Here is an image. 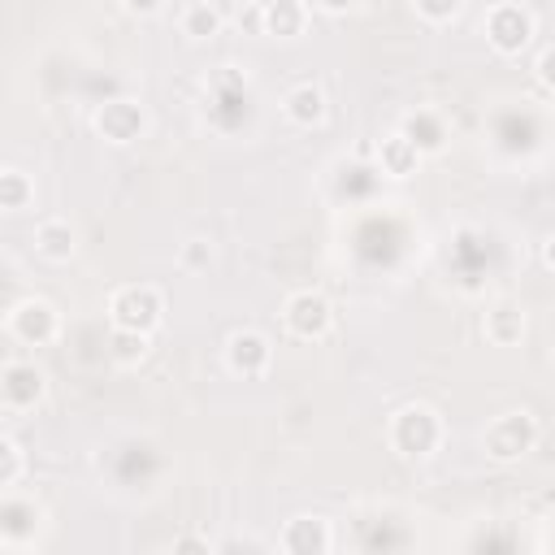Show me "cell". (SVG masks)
I'll return each mask as SVG.
<instances>
[{"mask_svg":"<svg viewBox=\"0 0 555 555\" xmlns=\"http://www.w3.org/2000/svg\"><path fill=\"white\" fill-rule=\"evenodd\" d=\"M438 442H442V421H438L434 408L408 403V408L395 412V421H390V447L399 455H429Z\"/></svg>","mask_w":555,"mask_h":555,"instance_id":"4","label":"cell"},{"mask_svg":"<svg viewBox=\"0 0 555 555\" xmlns=\"http://www.w3.org/2000/svg\"><path fill=\"white\" fill-rule=\"evenodd\" d=\"M282 551L286 555H325L330 551V525L321 516H291L282 525Z\"/></svg>","mask_w":555,"mask_h":555,"instance_id":"10","label":"cell"},{"mask_svg":"<svg viewBox=\"0 0 555 555\" xmlns=\"http://www.w3.org/2000/svg\"><path fill=\"white\" fill-rule=\"evenodd\" d=\"M282 113H286V121H291V126L312 130V126H321V121H325V91H321L317 82H299V87H291V91H286Z\"/></svg>","mask_w":555,"mask_h":555,"instance_id":"13","label":"cell"},{"mask_svg":"<svg viewBox=\"0 0 555 555\" xmlns=\"http://www.w3.org/2000/svg\"><path fill=\"white\" fill-rule=\"evenodd\" d=\"M225 9L221 4H204V0H191V4H182L178 9V30L186 35V39H212L221 26H225Z\"/></svg>","mask_w":555,"mask_h":555,"instance_id":"16","label":"cell"},{"mask_svg":"<svg viewBox=\"0 0 555 555\" xmlns=\"http://www.w3.org/2000/svg\"><path fill=\"white\" fill-rule=\"evenodd\" d=\"M304 22H308V4L278 0V4H264L260 35H282V39H295V35H304Z\"/></svg>","mask_w":555,"mask_h":555,"instance_id":"17","label":"cell"},{"mask_svg":"<svg viewBox=\"0 0 555 555\" xmlns=\"http://www.w3.org/2000/svg\"><path fill=\"white\" fill-rule=\"evenodd\" d=\"M282 321H286V330H291L295 338L317 343V338L330 334L334 308H330V299H325L321 291H295V295L286 299V308H282Z\"/></svg>","mask_w":555,"mask_h":555,"instance_id":"5","label":"cell"},{"mask_svg":"<svg viewBox=\"0 0 555 555\" xmlns=\"http://www.w3.org/2000/svg\"><path fill=\"white\" fill-rule=\"evenodd\" d=\"M147 117L134 100H108L100 113H95V130L108 139V143H134L143 134Z\"/></svg>","mask_w":555,"mask_h":555,"instance_id":"9","label":"cell"},{"mask_svg":"<svg viewBox=\"0 0 555 555\" xmlns=\"http://www.w3.org/2000/svg\"><path fill=\"white\" fill-rule=\"evenodd\" d=\"M39 533V507L22 494H4L0 499V542L9 546H22Z\"/></svg>","mask_w":555,"mask_h":555,"instance_id":"11","label":"cell"},{"mask_svg":"<svg viewBox=\"0 0 555 555\" xmlns=\"http://www.w3.org/2000/svg\"><path fill=\"white\" fill-rule=\"evenodd\" d=\"M399 134H403L421 156L442 152V147H447V117H442L438 108H416V113H408V117H403Z\"/></svg>","mask_w":555,"mask_h":555,"instance_id":"12","label":"cell"},{"mask_svg":"<svg viewBox=\"0 0 555 555\" xmlns=\"http://www.w3.org/2000/svg\"><path fill=\"white\" fill-rule=\"evenodd\" d=\"M9 330H13L17 343L43 347V343L56 338L61 317H56V308H52L48 299H22V304H13V312H9Z\"/></svg>","mask_w":555,"mask_h":555,"instance_id":"7","label":"cell"},{"mask_svg":"<svg viewBox=\"0 0 555 555\" xmlns=\"http://www.w3.org/2000/svg\"><path fill=\"white\" fill-rule=\"evenodd\" d=\"M481 334H486L494 347H512V343L525 334V308L512 304V299L494 304V308L486 312V321H481Z\"/></svg>","mask_w":555,"mask_h":555,"instance_id":"15","label":"cell"},{"mask_svg":"<svg viewBox=\"0 0 555 555\" xmlns=\"http://www.w3.org/2000/svg\"><path fill=\"white\" fill-rule=\"evenodd\" d=\"M533 30H538V17H533L529 4L503 0V4L486 9V39L499 56H520L533 43Z\"/></svg>","mask_w":555,"mask_h":555,"instance_id":"2","label":"cell"},{"mask_svg":"<svg viewBox=\"0 0 555 555\" xmlns=\"http://www.w3.org/2000/svg\"><path fill=\"white\" fill-rule=\"evenodd\" d=\"M30 178L22 169H0V208L4 212H22L30 204Z\"/></svg>","mask_w":555,"mask_h":555,"instance_id":"20","label":"cell"},{"mask_svg":"<svg viewBox=\"0 0 555 555\" xmlns=\"http://www.w3.org/2000/svg\"><path fill=\"white\" fill-rule=\"evenodd\" d=\"M17 473H22V455H17V447L0 434V490H4V486H13V481H17Z\"/></svg>","mask_w":555,"mask_h":555,"instance_id":"21","label":"cell"},{"mask_svg":"<svg viewBox=\"0 0 555 555\" xmlns=\"http://www.w3.org/2000/svg\"><path fill=\"white\" fill-rule=\"evenodd\" d=\"M533 78H538V87H542V95H546V91H551V48H542V52H538Z\"/></svg>","mask_w":555,"mask_h":555,"instance_id":"25","label":"cell"},{"mask_svg":"<svg viewBox=\"0 0 555 555\" xmlns=\"http://www.w3.org/2000/svg\"><path fill=\"white\" fill-rule=\"evenodd\" d=\"M377 165L390 173V178H408V173H416V165H421V152L395 130V134H386L382 143H377Z\"/></svg>","mask_w":555,"mask_h":555,"instance_id":"18","label":"cell"},{"mask_svg":"<svg viewBox=\"0 0 555 555\" xmlns=\"http://www.w3.org/2000/svg\"><path fill=\"white\" fill-rule=\"evenodd\" d=\"M147 347H152L147 334H126V330H113V334H108V356H113V364H121V369L143 364V360H147Z\"/></svg>","mask_w":555,"mask_h":555,"instance_id":"19","label":"cell"},{"mask_svg":"<svg viewBox=\"0 0 555 555\" xmlns=\"http://www.w3.org/2000/svg\"><path fill=\"white\" fill-rule=\"evenodd\" d=\"M412 13L425 17V22H455V17L464 13V4H460V0H438V4H416Z\"/></svg>","mask_w":555,"mask_h":555,"instance_id":"22","label":"cell"},{"mask_svg":"<svg viewBox=\"0 0 555 555\" xmlns=\"http://www.w3.org/2000/svg\"><path fill=\"white\" fill-rule=\"evenodd\" d=\"M481 442H486V455H490L494 464H516L520 455H529V451L538 447V416H533L529 408L503 412V416H494V421L486 425Z\"/></svg>","mask_w":555,"mask_h":555,"instance_id":"1","label":"cell"},{"mask_svg":"<svg viewBox=\"0 0 555 555\" xmlns=\"http://www.w3.org/2000/svg\"><path fill=\"white\" fill-rule=\"evenodd\" d=\"M269 360H273V347H269V338L260 330H234L225 338V364H230V373L260 377L269 369Z\"/></svg>","mask_w":555,"mask_h":555,"instance_id":"8","label":"cell"},{"mask_svg":"<svg viewBox=\"0 0 555 555\" xmlns=\"http://www.w3.org/2000/svg\"><path fill=\"white\" fill-rule=\"evenodd\" d=\"M160 317H165V299H160V291L156 286H121V291H113V299H108V321H113V330H126V334H147L152 338V330L160 325Z\"/></svg>","mask_w":555,"mask_h":555,"instance_id":"3","label":"cell"},{"mask_svg":"<svg viewBox=\"0 0 555 555\" xmlns=\"http://www.w3.org/2000/svg\"><path fill=\"white\" fill-rule=\"evenodd\" d=\"M74 247H78V230H74L65 217H43V221L35 225V251H39L43 260L61 264V260L74 256Z\"/></svg>","mask_w":555,"mask_h":555,"instance_id":"14","label":"cell"},{"mask_svg":"<svg viewBox=\"0 0 555 555\" xmlns=\"http://www.w3.org/2000/svg\"><path fill=\"white\" fill-rule=\"evenodd\" d=\"M48 390V377L35 360H13L0 369V403L9 412H30Z\"/></svg>","mask_w":555,"mask_h":555,"instance_id":"6","label":"cell"},{"mask_svg":"<svg viewBox=\"0 0 555 555\" xmlns=\"http://www.w3.org/2000/svg\"><path fill=\"white\" fill-rule=\"evenodd\" d=\"M260 17H264V4H247V9H234V22H238V26H247V30H256V35H260Z\"/></svg>","mask_w":555,"mask_h":555,"instance_id":"24","label":"cell"},{"mask_svg":"<svg viewBox=\"0 0 555 555\" xmlns=\"http://www.w3.org/2000/svg\"><path fill=\"white\" fill-rule=\"evenodd\" d=\"M173 555H212V546H208V538H199V533H182V538L173 542Z\"/></svg>","mask_w":555,"mask_h":555,"instance_id":"23","label":"cell"}]
</instances>
